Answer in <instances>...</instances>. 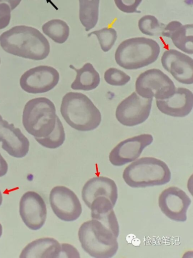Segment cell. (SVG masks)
Listing matches in <instances>:
<instances>
[{
    "instance_id": "obj_1",
    "label": "cell",
    "mask_w": 193,
    "mask_h": 258,
    "mask_svg": "<svg viewBox=\"0 0 193 258\" xmlns=\"http://www.w3.org/2000/svg\"><path fill=\"white\" fill-rule=\"evenodd\" d=\"M0 45L6 52L35 60L46 58L50 52L47 38L38 29L24 25L16 26L0 36Z\"/></svg>"
},
{
    "instance_id": "obj_2",
    "label": "cell",
    "mask_w": 193,
    "mask_h": 258,
    "mask_svg": "<svg viewBox=\"0 0 193 258\" xmlns=\"http://www.w3.org/2000/svg\"><path fill=\"white\" fill-rule=\"evenodd\" d=\"M60 110L66 122L79 131H92L101 123L100 111L91 99L82 93H66L62 99Z\"/></svg>"
},
{
    "instance_id": "obj_3",
    "label": "cell",
    "mask_w": 193,
    "mask_h": 258,
    "mask_svg": "<svg viewBox=\"0 0 193 258\" xmlns=\"http://www.w3.org/2000/svg\"><path fill=\"white\" fill-rule=\"evenodd\" d=\"M171 174L168 165L162 160L144 157L135 160L123 170L124 182L133 188L160 186L169 182Z\"/></svg>"
},
{
    "instance_id": "obj_4",
    "label": "cell",
    "mask_w": 193,
    "mask_h": 258,
    "mask_svg": "<svg viewBox=\"0 0 193 258\" xmlns=\"http://www.w3.org/2000/svg\"><path fill=\"white\" fill-rule=\"evenodd\" d=\"M78 237L84 250L92 257L110 258L117 251L118 236L97 220L84 222L79 228Z\"/></svg>"
},
{
    "instance_id": "obj_5",
    "label": "cell",
    "mask_w": 193,
    "mask_h": 258,
    "mask_svg": "<svg viewBox=\"0 0 193 258\" xmlns=\"http://www.w3.org/2000/svg\"><path fill=\"white\" fill-rule=\"evenodd\" d=\"M159 44L146 37H135L122 41L115 53L116 63L126 70H136L147 66L158 58Z\"/></svg>"
},
{
    "instance_id": "obj_6",
    "label": "cell",
    "mask_w": 193,
    "mask_h": 258,
    "mask_svg": "<svg viewBox=\"0 0 193 258\" xmlns=\"http://www.w3.org/2000/svg\"><path fill=\"white\" fill-rule=\"evenodd\" d=\"M57 117L54 103L46 97H37L25 105L22 123L25 130L34 138H45L54 130Z\"/></svg>"
},
{
    "instance_id": "obj_7",
    "label": "cell",
    "mask_w": 193,
    "mask_h": 258,
    "mask_svg": "<svg viewBox=\"0 0 193 258\" xmlns=\"http://www.w3.org/2000/svg\"><path fill=\"white\" fill-rule=\"evenodd\" d=\"M136 91L140 96L145 98L162 100L171 96L175 86L171 79L158 69L148 70L137 78Z\"/></svg>"
},
{
    "instance_id": "obj_8",
    "label": "cell",
    "mask_w": 193,
    "mask_h": 258,
    "mask_svg": "<svg viewBox=\"0 0 193 258\" xmlns=\"http://www.w3.org/2000/svg\"><path fill=\"white\" fill-rule=\"evenodd\" d=\"M153 98H145L132 93L117 106L115 116L122 124L133 126L142 123L148 118Z\"/></svg>"
},
{
    "instance_id": "obj_9",
    "label": "cell",
    "mask_w": 193,
    "mask_h": 258,
    "mask_svg": "<svg viewBox=\"0 0 193 258\" xmlns=\"http://www.w3.org/2000/svg\"><path fill=\"white\" fill-rule=\"evenodd\" d=\"M49 203L54 214L65 222H72L81 216L82 208L75 193L65 186H56L49 194Z\"/></svg>"
},
{
    "instance_id": "obj_10",
    "label": "cell",
    "mask_w": 193,
    "mask_h": 258,
    "mask_svg": "<svg viewBox=\"0 0 193 258\" xmlns=\"http://www.w3.org/2000/svg\"><path fill=\"white\" fill-rule=\"evenodd\" d=\"M59 80V73L55 68L41 65L26 71L20 79V85L27 93H43L54 88Z\"/></svg>"
},
{
    "instance_id": "obj_11",
    "label": "cell",
    "mask_w": 193,
    "mask_h": 258,
    "mask_svg": "<svg viewBox=\"0 0 193 258\" xmlns=\"http://www.w3.org/2000/svg\"><path fill=\"white\" fill-rule=\"evenodd\" d=\"M191 201L185 191L176 186L163 190L158 198V205L162 213L170 219L183 222L187 219V211Z\"/></svg>"
},
{
    "instance_id": "obj_12",
    "label": "cell",
    "mask_w": 193,
    "mask_h": 258,
    "mask_svg": "<svg viewBox=\"0 0 193 258\" xmlns=\"http://www.w3.org/2000/svg\"><path fill=\"white\" fill-rule=\"evenodd\" d=\"M153 141V136L148 134L127 138L113 148L109 154V160L115 166H121L134 161Z\"/></svg>"
},
{
    "instance_id": "obj_13",
    "label": "cell",
    "mask_w": 193,
    "mask_h": 258,
    "mask_svg": "<svg viewBox=\"0 0 193 258\" xmlns=\"http://www.w3.org/2000/svg\"><path fill=\"white\" fill-rule=\"evenodd\" d=\"M19 213L27 227L32 230H39L44 225L46 219L45 201L38 193L27 191L20 199Z\"/></svg>"
},
{
    "instance_id": "obj_14",
    "label": "cell",
    "mask_w": 193,
    "mask_h": 258,
    "mask_svg": "<svg viewBox=\"0 0 193 258\" xmlns=\"http://www.w3.org/2000/svg\"><path fill=\"white\" fill-rule=\"evenodd\" d=\"M161 61L163 68L174 78L184 84L193 83V59L177 50L171 49L165 51Z\"/></svg>"
},
{
    "instance_id": "obj_15",
    "label": "cell",
    "mask_w": 193,
    "mask_h": 258,
    "mask_svg": "<svg viewBox=\"0 0 193 258\" xmlns=\"http://www.w3.org/2000/svg\"><path fill=\"white\" fill-rule=\"evenodd\" d=\"M0 142L2 148L10 156L20 158L24 157L29 150V141L20 128L13 123H9L0 114Z\"/></svg>"
},
{
    "instance_id": "obj_16",
    "label": "cell",
    "mask_w": 193,
    "mask_h": 258,
    "mask_svg": "<svg viewBox=\"0 0 193 258\" xmlns=\"http://www.w3.org/2000/svg\"><path fill=\"white\" fill-rule=\"evenodd\" d=\"M158 109L163 113L173 116L182 117L191 112L193 105V94L189 89L179 87L168 98L156 99Z\"/></svg>"
},
{
    "instance_id": "obj_17",
    "label": "cell",
    "mask_w": 193,
    "mask_h": 258,
    "mask_svg": "<svg viewBox=\"0 0 193 258\" xmlns=\"http://www.w3.org/2000/svg\"><path fill=\"white\" fill-rule=\"evenodd\" d=\"M100 197H106L116 204L117 187L113 180L105 176H96L85 183L82 190V198L88 208L94 199Z\"/></svg>"
},
{
    "instance_id": "obj_18",
    "label": "cell",
    "mask_w": 193,
    "mask_h": 258,
    "mask_svg": "<svg viewBox=\"0 0 193 258\" xmlns=\"http://www.w3.org/2000/svg\"><path fill=\"white\" fill-rule=\"evenodd\" d=\"M161 36L170 38L173 44L179 49L193 53V25H183L180 22L171 21L164 27Z\"/></svg>"
},
{
    "instance_id": "obj_19",
    "label": "cell",
    "mask_w": 193,
    "mask_h": 258,
    "mask_svg": "<svg viewBox=\"0 0 193 258\" xmlns=\"http://www.w3.org/2000/svg\"><path fill=\"white\" fill-rule=\"evenodd\" d=\"M61 246L53 238L43 237L28 244L19 256L21 258L60 257Z\"/></svg>"
},
{
    "instance_id": "obj_20",
    "label": "cell",
    "mask_w": 193,
    "mask_h": 258,
    "mask_svg": "<svg viewBox=\"0 0 193 258\" xmlns=\"http://www.w3.org/2000/svg\"><path fill=\"white\" fill-rule=\"evenodd\" d=\"M70 68L76 72V78L71 85L72 89L90 91L99 85L100 81L99 74L91 63H86L79 69L72 64L70 65Z\"/></svg>"
},
{
    "instance_id": "obj_21",
    "label": "cell",
    "mask_w": 193,
    "mask_h": 258,
    "mask_svg": "<svg viewBox=\"0 0 193 258\" xmlns=\"http://www.w3.org/2000/svg\"><path fill=\"white\" fill-rule=\"evenodd\" d=\"M79 19L86 31L93 28L97 23L100 0H79Z\"/></svg>"
},
{
    "instance_id": "obj_22",
    "label": "cell",
    "mask_w": 193,
    "mask_h": 258,
    "mask_svg": "<svg viewBox=\"0 0 193 258\" xmlns=\"http://www.w3.org/2000/svg\"><path fill=\"white\" fill-rule=\"evenodd\" d=\"M42 29L45 35L59 44L66 42L70 33V28L67 23L59 19L48 21L43 24Z\"/></svg>"
},
{
    "instance_id": "obj_23",
    "label": "cell",
    "mask_w": 193,
    "mask_h": 258,
    "mask_svg": "<svg viewBox=\"0 0 193 258\" xmlns=\"http://www.w3.org/2000/svg\"><path fill=\"white\" fill-rule=\"evenodd\" d=\"M34 138L39 144L47 148L56 149L61 146L66 136L63 125L58 116L55 128L50 135L45 138Z\"/></svg>"
},
{
    "instance_id": "obj_24",
    "label": "cell",
    "mask_w": 193,
    "mask_h": 258,
    "mask_svg": "<svg viewBox=\"0 0 193 258\" xmlns=\"http://www.w3.org/2000/svg\"><path fill=\"white\" fill-rule=\"evenodd\" d=\"M165 26L155 16L150 15L143 16L138 22L140 30L143 34L147 35H161Z\"/></svg>"
},
{
    "instance_id": "obj_25",
    "label": "cell",
    "mask_w": 193,
    "mask_h": 258,
    "mask_svg": "<svg viewBox=\"0 0 193 258\" xmlns=\"http://www.w3.org/2000/svg\"><path fill=\"white\" fill-rule=\"evenodd\" d=\"M92 34L96 36L100 47L104 52H107L112 48L117 37L116 31L112 28H103L100 30L94 31L89 34L88 37Z\"/></svg>"
},
{
    "instance_id": "obj_26",
    "label": "cell",
    "mask_w": 193,
    "mask_h": 258,
    "mask_svg": "<svg viewBox=\"0 0 193 258\" xmlns=\"http://www.w3.org/2000/svg\"><path fill=\"white\" fill-rule=\"evenodd\" d=\"M107 83L112 86H123L131 80V77L124 72L115 68L107 69L104 74Z\"/></svg>"
},
{
    "instance_id": "obj_27",
    "label": "cell",
    "mask_w": 193,
    "mask_h": 258,
    "mask_svg": "<svg viewBox=\"0 0 193 258\" xmlns=\"http://www.w3.org/2000/svg\"><path fill=\"white\" fill-rule=\"evenodd\" d=\"M116 6L121 11L126 13H140L137 8L142 0H114Z\"/></svg>"
},
{
    "instance_id": "obj_28",
    "label": "cell",
    "mask_w": 193,
    "mask_h": 258,
    "mask_svg": "<svg viewBox=\"0 0 193 258\" xmlns=\"http://www.w3.org/2000/svg\"><path fill=\"white\" fill-rule=\"evenodd\" d=\"M11 8L5 3L0 4V29H3L8 26L11 20Z\"/></svg>"
},
{
    "instance_id": "obj_29",
    "label": "cell",
    "mask_w": 193,
    "mask_h": 258,
    "mask_svg": "<svg viewBox=\"0 0 193 258\" xmlns=\"http://www.w3.org/2000/svg\"><path fill=\"white\" fill-rule=\"evenodd\" d=\"M61 249L60 257H80V255L77 249L71 244H61Z\"/></svg>"
},
{
    "instance_id": "obj_30",
    "label": "cell",
    "mask_w": 193,
    "mask_h": 258,
    "mask_svg": "<svg viewBox=\"0 0 193 258\" xmlns=\"http://www.w3.org/2000/svg\"><path fill=\"white\" fill-rule=\"evenodd\" d=\"M8 170V163L0 153V177L5 175Z\"/></svg>"
},
{
    "instance_id": "obj_31",
    "label": "cell",
    "mask_w": 193,
    "mask_h": 258,
    "mask_svg": "<svg viewBox=\"0 0 193 258\" xmlns=\"http://www.w3.org/2000/svg\"><path fill=\"white\" fill-rule=\"evenodd\" d=\"M22 0H0L1 2H7L10 5L11 10L15 9L20 3Z\"/></svg>"
},
{
    "instance_id": "obj_32",
    "label": "cell",
    "mask_w": 193,
    "mask_h": 258,
    "mask_svg": "<svg viewBox=\"0 0 193 258\" xmlns=\"http://www.w3.org/2000/svg\"><path fill=\"white\" fill-rule=\"evenodd\" d=\"M2 202H3V197H2V192L0 190V206H1V205L2 204Z\"/></svg>"
},
{
    "instance_id": "obj_33",
    "label": "cell",
    "mask_w": 193,
    "mask_h": 258,
    "mask_svg": "<svg viewBox=\"0 0 193 258\" xmlns=\"http://www.w3.org/2000/svg\"><path fill=\"white\" fill-rule=\"evenodd\" d=\"M3 233V227L2 224L0 223V237L2 236Z\"/></svg>"
},
{
    "instance_id": "obj_34",
    "label": "cell",
    "mask_w": 193,
    "mask_h": 258,
    "mask_svg": "<svg viewBox=\"0 0 193 258\" xmlns=\"http://www.w3.org/2000/svg\"><path fill=\"white\" fill-rule=\"evenodd\" d=\"M0 64H1V58H0Z\"/></svg>"
}]
</instances>
